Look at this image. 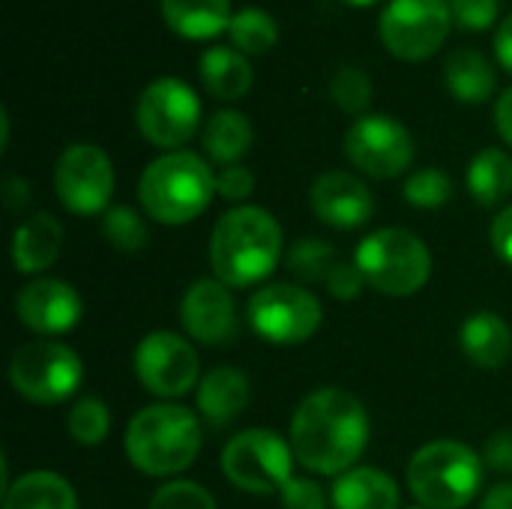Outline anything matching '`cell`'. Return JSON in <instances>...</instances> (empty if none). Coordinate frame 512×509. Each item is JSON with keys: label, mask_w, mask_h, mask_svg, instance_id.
<instances>
[{"label": "cell", "mask_w": 512, "mask_h": 509, "mask_svg": "<svg viewBox=\"0 0 512 509\" xmlns=\"http://www.w3.org/2000/svg\"><path fill=\"white\" fill-rule=\"evenodd\" d=\"M309 207L327 228L354 231L363 228L375 213L369 186L348 171H324L309 189Z\"/></svg>", "instance_id": "e0dca14e"}, {"label": "cell", "mask_w": 512, "mask_h": 509, "mask_svg": "<svg viewBox=\"0 0 512 509\" xmlns=\"http://www.w3.org/2000/svg\"><path fill=\"white\" fill-rule=\"evenodd\" d=\"M354 264L366 285L384 297H411L432 276L429 246L405 228H381L363 237L354 249Z\"/></svg>", "instance_id": "8992f818"}, {"label": "cell", "mask_w": 512, "mask_h": 509, "mask_svg": "<svg viewBox=\"0 0 512 509\" xmlns=\"http://www.w3.org/2000/svg\"><path fill=\"white\" fill-rule=\"evenodd\" d=\"M135 123L144 141L171 153L174 147H183L198 132L201 99L180 78H156L138 96Z\"/></svg>", "instance_id": "30bf717a"}, {"label": "cell", "mask_w": 512, "mask_h": 509, "mask_svg": "<svg viewBox=\"0 0 512 509\" xmlns=\"http://www.w3.org/2000/svg\"><path fill=\"white\" fill-rule=\"evenodd\" d=\"M345 156L366 177L393 180L414 162V138L396 117L366 114L345 132Z\"/></svg>", "instance_id": "4fadbf2b"}, {"label": "cell", "mask_w": 512, "mask_h": 509, "mask_svg": "<svg viewBox=\"0 0 512 509\" xmlns=\"http://www.w3.org/2000/svg\"><path fill=\"white\" fill-rule=\"evenodd\" d=\"M408 509H426V507H408Z\"/></svg>", "instance_id": "7dc6e473"}, {"label": "cell", "mask_w": 512, "mask_h": 509, "mask_svg": "<svg viewBox=\"0 0 512 509\" xmlns=\"http://www.w3.org/2000/svg\"><path fill=\"white\" fill-rule=\"evenodd\" d=\"M495 54H498V63L512 72V15H507L495 33Z\"/></svg>", "instance_id": "7bdbcfd3"}, {"label": "cell", "mask_w": 512, "mask_h": 509, "mask_svg": "<svg viewBox=\"0 0 512 509\" xmlns=\"http://www.w3.org/2000/svg\"><path fill=\"white\" fill-rule=\"evenodd\" d=\"M15 315L27 330L39 336H63L72 327H78L84 315V303L69 282L42 276L18 291Z\"/></svg>", "instance_id": "9a60e30c"}, {"label": "cell", "mask_w": 512, "mask_h": 509, "mask_svg": "<svg viewBox=\"0 0 512 509\" xmlns=\"http://www.w3.org/2000/svg\"><path fill=\"white\" fill-rule=\"evenodd\" d=\"M102 234H105V240H108L117 252H126V255L141 252V249L147 246V240H150V231H147L144 216H141L135 207H126V204L111 207V210L105 213V219H102Z\"/></svg>", "instance_id": "f546056e"}, {"label": "cell", "mask_w": 512, "mask_h": 509, "mask_svg": "<svg viewBox=\"0 0 512 509\" xmlns=\"http://www.w3.org/2000/svg\"><path fill=\"white\" fill-rule=\"evenodd\" d=\"M66 429H69L72 441H78L84 447H99L111 432L108 405L102 399H96V396H87V399L75 402L69 417H66Z\"/></svg>", "instance_id": "4dcf8cb0"}, {"label": "cell", "mask_w": 512, "mask_h": 509, "mask_svg": "<svg viewBox=\"0 0 512 509\" xmlns=\"http://www.w3.org/2000/svg\"><path fill=\"white\" fill-rule=\"evenodd\" d=\"M444 84L453 99L465 105H480L495 93L498 75H495V66L486 60V54L474 48H459L444 63Z\"/></svg>", "instance_id": "603a6c76"}, {"label": "cell", "mask_w": 512, "mask_h": 509, "mask_svg": "<svg viewBox=\"0 0 512 509\" xmlns=\"http://www.w3.org/2000/svg\"><path fill=\"white\" fill-rule=\"evenodd\" d=\"M165 24L183 39H213L228 30L231 0H159Z\"/></svg>", "instance_id": "7402d4cb"}, {"label": "cell", "mask_w": 512, "mask_h": 509, "mask_svg": "<svg viewBox=\"0 0 512 509\" xmlns=\"http://www.w3.org/2000/svg\"><path fill=\"white\" fill-rule=\"evenodd\" d=\"M201 423L183 405H147L126 426V456L147 477H174L201 453Z\"/></svg>", "instance_id": "3957f363"}, {"label": "cell", "mask_w": 512, "mask_h": 509, "mask_svg": "<svg viewBox=\"0 0 512 509\" xmlns=\"http://www.w3.org/2000/svg\"><path fill=\"white\" fill-rule=\"evenodd\" d=\"M483 462H486L492 471H498V474H512V429L495 432V435L486 441Z\"/></svg>", "instance_id": "f35d334b"}, {"label": "cell", "mask_w": 512, "mask_h": 509, "mask_svg": "<svg viewBox=\"0 0 512 509\" xmlns=\"http://www.w3.org/2000/svg\"><path fill=\"white\" fill-rule=\"evenodd\" d=\"M480 509H512V483H498L486 492Z\"/></svg>", "instance_id": "ee69618b"}, {"label": "cell", "mask_w": 512, "mask_h": 509, "mask_svg": "<svg viewBox=\"0 0 512 509\" xmlns=\"http://www.w3.org/2000/svg\"><path fill=\"white\" fill-rule=\"evenodd\" d=\"M54 192L75 216H96L114 195V165L96 144H72L54 165Z\"/></svg>", "instance_id": "5bb4252c"}, {"label": "cell", "mask_w": 512, "mask_h": 509, "mask_svg": "<svg viewBox=\"0 0 512 509\" xmlns=\"http://www.w3.org/2000/svg\"><path fill=\"white\" fill-rule=\"evenodd\" d=\"M198 72H201V81L210 90V96H216L222 102L243 99L255 81V72H252L246 54H240L237 48H222V45L204 51Z\"/></svg>", "instance_id": "cb8c5ba5"}, {"label": "cell", "mask_w": 512, "mask_h": 509, "mask_svg": "<svg viewBox=\"0 0 512 509\" xmlns=\"http://www.w3.org/2000/svg\"><path fill=\"white\" fill-rule=\"evenodd\" d=\"M483 459L474 447L462 441H432L420 447L405 480L417 504L426 509H465L483 486Z\"/></svg>", "instance_id": "5b68a950"}, {"label": "cell", "mask_w": 512, "mask_h": 509, "mask_svg": "<svg viewBox=\"0 0 512 509\" xmlns=\"http://www.w3.org/2000/svg\"><path fill=\"white\" fill-rule=\"evenodd\" d=\"M135 378L141 387L159 399H180L198 387V351L192 348L189 339L171 330H156L147 333L132 357Z\"/></svg>", "instance_id": "7c38bea8"}, {"label": "cell", "mask_w": 512, "mask_h": 509, "mask_svg": "<svg viewBox=\"0 0 512 509\" xmlns=\"http://www.w3.org/2000/svg\"><path fill=\"white\" fill-rule=\"evenodd\" d=\"M222 474L249 495H273L294 477V450L273 429H243L222 450Z\"/></svg>", "instance_id": "52a82bcc"}, {"label": "cell", "mask_w": 512, "mask_h": 509, "mask_svg": "<svg viewBox=\"0 0 512 509\" xmlns=\"http://www.w3.org/2000/svg\"><path fill=\"white\" fill-rule=\"evenodd\" d=\"M9 381L15 393L33 405H60L81 387L84 366L69 345L36 339L12 354Z\"/></svg>", "instance_id": "ba28073f"}, {"label": "cell", "mask_w": 512, "mask_h": 509, "mask_svg": "<svg viewBox=\"0 0 512 509\" xmlns=\"http://www.w3.org/2000/svg\"><path fill=\"white\" fill-rule=\"evenodd\" d=\"M468 192L480 207H501L512 195V156L501 147L480 150L468 165Z\"/></svg>", "instance_id": "4316f807"}, {"label": "cell", "mask_w": 512, "mask_h": 509, "mask_svg": "<svg viewBox=\"0 0 512 509\" xmlns=\"http://www.w3.org/2000/svg\"><path fill=\"white\" fill-rule=\"evenodd\" d=\"M459 345L474 366L501 369L512 354L510 324L495 312H474L459 330Z\"/></svg>", "instance_id": "44dd1931"}, {"label": "cell", "mask_w": 512, "mask_h": 509, "mask_svg": "<svg viewBox=\"0 0 512 509\" xmlns=\"http://www.w3.org/2000/svg\"><path fill=\"white\" fill-rule=\"evenodd\" d=\"M252 399V387L246 372L234 369V366H216L210 369L198 390H195V402H198V414L210 423V426H228L234 423Z\"/></svg>", "instance_id": "ac0fdd59"}, {"label": "cell", "mask_w": 512, "mask_h": 509, "mask_svg": "<svg viewBox=\"0 0 512 509\" xmlns=\"http://www.w3.org/2000/svg\"><path fill=\"white\" fill-rule=\"evenodd\" d=\"M183 330L201 345H228L237 333V303L219 279H198L180 303Z\"/></svg>", "instance_id": "2e32d148"}, {"label": "cell", "mask_w": 512, "mask_h": 509, "mask_svg": "<svg viewBox=\"0 0 512 509\" xmlns=\"http://www.w3.org/2000/svg\"><path fill=\"white\" fill-rule=\"evenodd\" d=\"M285 252L282 228L264 207L240 204L219 216L210 234L213 279L228 288L261 285L279 267Z\"/></svg>", "instance_id": "7a4b0ae2"}, {"label": "cell", "mask_w": 512, "mask_h": 509, "mask_svg": "<svg viewBox=\"0 0 512 509\" xmlns=\"http://www.w3.org/2000/svg\"><path fill=\"white\" fill-rule=\"evenodd\" d=\"M489 240H492V249L501 261H507L512 267V207H504L495 222H492V231H489Z\"/></svg>", "instance_id": "ab89813d"}, {"label": "cell", "mask_w": 512, "mask_h": 509, "mask_svg": "<svg viewBox=\"0 0 512 509\" xmlns=\"http://www.w3.org/2000/svg\"><path fill=\"white\" fill-rule=\"evenodd\" d=\"M228 36L240 54H267L279 42V24L273 21V15L267 9L246 6V9L234 12V18L228 24Z\"/></svg>", "instance_id": "83f0119b"}, {"label": "cell", "mask_w": 512, "mask_h": 509, "mask_svg": "<svg viewBox=\"0 0 512 509\" xmlns=\"http://www.w3.org/2000/svg\"><path fill=\"white\" fill-rule=\"evenodd\" d=\"M3 509H78V495L60 474L30 471L6 489Z\"/></svg>", "instance_id": "484cf974"}, {"label": "cell", "mask_w": 512, "mask_h": 509, "mask_svg": "<svg viewBox=\"0 0 512 509\" xmlns=\"http://www.w3.org/2000/svg\"><path fill=\"white\" fill-rule=\"evenodd\" d=\"M147 509H219L213 495L192 483V480H174V483H165L162 489H156V495L150 498V507Z\"/></svg>", "instance_id": "836d02e7"}, {"label": "cell", "mask_w": 512, "mask_h": 509, "mask_svg": "<svg viewBox=\"0 0 512 509\" xmlns=\"http://www.w3.org/2000/svg\"><path fill=\"white\" fill-rule=\"evenodd\" d=\"M252 330L270 345H303L324 321L321 300L303 285L276 282L252 294L246 306Z\"/></svg>", "instance_id": "9c48e42d"}, {"label": "cell", "mask_w": 512, "mask_h": 509, "mask_svg": "<svg viewBox=\"0 0 512 509\" xmlns=\"http://www.w3.org/2000/svg\"><path fill=\"white\" fill-rule=\"evenodd\" d=\"M3 204L9 210L27 207L30 204V186L21 177H6V183H3Z\"/></svg>", "instance_id": "60d3db41"}, {"label": "cell", "mask_w": 512, "mask_h": 509, "mask_svg": "<svg viewBox=\"0 0 512 509\" xmlns=\"http://www.w3.org/2000/svg\"><path fill=\"white\" fill-rule=\"evenodd\" d=\"M279 498L282 509H327V492L306 477H291L282 486Z\"/></svg>", "instance_id": "d590c367"}, {"label": "cell", "mask_w": 512, "mask_h": 509, "mask_svg": "<svg viewBox=\"0 0 512 509\" xmlns=\"http://www.w3.org/2000/svg\"><path fill=\"white\" fill-rule=\"evenodd\" d=\"M201 141H204V153L216 165L228 168V165H240V159L252 150L255 132H252V123L243 111L222 108L207 120Z\"/></svg>", "instance_id": "d4e9b609"}, {"label": "cell", "mask_w": 512, "mask_h": 509, "mask_svg": "<svg viewBox=\"0 0 512 509\" xmlns=\"http://www.w3.org/2000/svg\"><path fill=\"white\" fill-rule=\"evenodd\" d=\"M453 12L447 0H390L378 33L384 48L408 63L429 60L447 39Z\"/></svg>", "instance_id": "8fae6325"}, {"label": "cell", "mask_w": 512, "mask_h": 509, "mask_svg": "<svg viewBox=\"0 0 512 509\" xmlns=\"http://www.w3.org/2000/svg\"><path fill=\"white\" fill-rule=\"evenodd\" d=\"M495 126H498V135L512 147V87H507L495 105Z\"/></svg>", "instance_id": "b9f144b4"}, {"label": "cell", "mask_w": 512, "mask_h": 509, "mask_svg": "<svg viewBox=\"0 0 512 509\" xmlns=\"http://www.w3.org/2000/svg\"><path fill=\"white\" fill-rule=\"evenodd\" d=\"M405 201L420 207V210H438L450 201L453 195V180L447 171L441 168H420L414 171L408 180H405V189H402Z\"/></svg>", "instance_id": "d6a6232c"}, {"label": "cell", "mask_w": 512, "mask_h": 509, "mask_svg": "<svg viewBox=\"0 0 512 509\" xmlns=\"http://www.w3.org/2000/svg\"><path fill=\"white\" fill-rule=\"evenodd\" d=\"M216 192L225 201H246L255 192V174L243 165H228L216 177Z\"/></svg>", "instance_id": "74e56055"}, {"label": "cell", "mask_w": 512, "mask_h": 509, "mask_svg": "<svg viewBox=\"0 0 512 509\" xmlns=\"http://www.w3.org/2000/svg\"><path fill=\"white\" fill-rule=\"evenodd\" d=\"M345 3H351V6H372V3H378V0H345Z\"/></svg>", "instance_id": "bcb514c9"}, {"label": "cell", "mask_w": 512, "mask_h": 509, "mask_svg": "<svg viewBox=\"0 0 512 509\" xmlns=\"http://www.w3.org/2000/svg\"><path fill=\"white\" fill-rule=\"evenodd\" d=\"M0 126H3V138H0V150H6V144H9V114H6V108L0 111Z\"/></svg>", "instance_id": "f6af8a7d"}, {"label": "cell", "mask_w": 512, "mask_h": 509, "mask_svg": "<svg viewBox=\"0 0 512 509\" xmlns=\"http://www.w3.org/2000/svg\"><path fill=\"white\" fill-rule=\"evenodd\" d=\"M399 483L378 468H351L336 477L330 504L333 509H399Z\"/></svg>", "instance_id": "d6986e66"}, {"label": "cell", "mask_w": 512, "mask_h": 509, "mask_svg": "<svg viewBox=\"0 0 512 509\" xmlns=\"http://www.w3.org/2000/svg\"><path fill=\"white\" fill-rule=\"evenodd\" d=\"M63 246V225L51 213H36L15 228L12 237V261L18 273H42L48 270Z\"/></svg>", "instance_id": "ffe728a7"}, {"label": "cell", "mask_w": 512, "mask_h": 509, "mask_svg": "<svg viewBox=\"0 0 512 509\" xmlns=\"http://www.w3.org/2000/svg\"><path fill=\"white\" fill-rule=\"evenodd\" d=\"M372 435L369 414L357 396L339 387L309 393L291 417L294 459L321 477H342L366 453Z\"/></svg>", "instance_id": "6da1fadb"}, {"label": "cell", "mask_w": 512, "mask_h": 509, "mask_svg": "<svg viewBox=\"0 0 512 509\" xmlns=\"http://www.w3.org/2000/svg\"><path fill=\"white\" fill-rule=\"evenodd\" d=\"M285 264H288V273L300 282H327L330 270L339 264V255L333 243L321 237H303L291 243Z\"/></svg>", "instance_id": "f1b7e54d"}, {"label": "cell", "mask_w": 512, "mask_h": 509, "mask_svg": "<svg viewBox=\"0 0 512 509\" xmlns=\"http://www.w3.org/2000/svg\"><path fill=\"white\" fill-rule=\"evenodd\" d=\"M216 195V174L192 150H171L153 159L138 180V201L159 225H186L198 219Z\"/></svg>", "instance_id": "277c9868"}, {"label": "cell", "mask_w": 512, "mask_h": 509, "mask_svg": "<svg viewBox=\"0 0 512 509\" xmlns=\"http://www.w3.org/2000/svg\"><path fill=\"white\" fill-rule=\"evenodd\" d=\"M453 21L465 30H486L498 21L501 0H447Z\"/></svg>", "instance_id": "e575fe53"}, {"label": "cell", "mask_w": 512, "mask_h": 509, "mask_svg": "<svg viewBox=\"0 0 512 509\" xmlns=\"http://www.w3.org/2000/svg\"><path fill=\"white\" fill-rule=\"evenodd\" d=\"M327 291L336 297V300H357L360 294H363V285H366V279H363V273H360V267L354 264V261H339L333 270H330V276H327Z\"/></svg>", "instance_id": "8d00e7d4"}, {"label": "cell", "mask_w": 512, "mask_h": 509, "mask_svg": "<svg viewBox=\"0 0 512 509\" xmlns=\"http://www.w3.org/2000/svg\"><path fill=\"white\" fill-rule=\"evenodd\" d=\"M330 96L345 114L360 120V117H366V111L372 105V81L363 69L342 66L330 81Z\"/></svg>", "instance_id": "1f68e13d"}]
</instances>
